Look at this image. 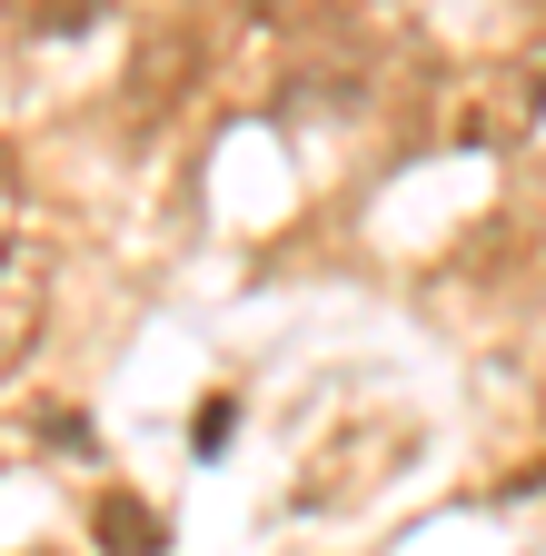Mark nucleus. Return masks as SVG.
<instances>
[{"label": "nucleus", "instance_id": "obj_1", "mask_svg": "<svg viewBox=\"0 0 546 556\" xmlns=\"http://www.w3.org/2000/svg\"><path fill=\"white\" fill-rule=\"evenodd\" d=\"M40 318H50V258L30 239L0 249V388L21 378V358L40 348Z\"/></svg>", "mask_w": 546, "mask_h": 556}, {"label": "nucleus", "instance_id": "obj_3", "mask_svg": "<svg viewBox=\"0 0 546 556\" xmlns=\"http://www.w3.org/2000/svg\"><path fill=\"white\" fill-rule=\"evenodd\" d=\"M11 208H21V189H11V160H0V249H11Z\"/></svg>", "mask_w": 546, "mask_h": 556}, {"label": "nucleus", "instance_id": "obj_4", "mask_svg": "<svg viewBox=\"0 0 546 556\" xmlns=\"http://www.w3.org/2000/svg\"><path fill=\"white\" fill-rule=\"evenodd\" d=\"M11 11H21V0H11ZM30 11H40V0H30Z\"/></svg>", "mask_w": 546, "mask_h": 556}, {"label": "nucleus", "instance_id": "obj_2", "mask_svg": "<svg viewBox=\"0 0 546 556\" xmlns=\"http://www.w3.org/2000/svg\"><path fill=\"white\" fill-rule=\"evenodd\" d=\"M90 536H100L110 556H160V517H150L140 497H119V486L90 507Z\"/></svg>", "mask_w": 546, "mask_h": 556}]
</instances>
